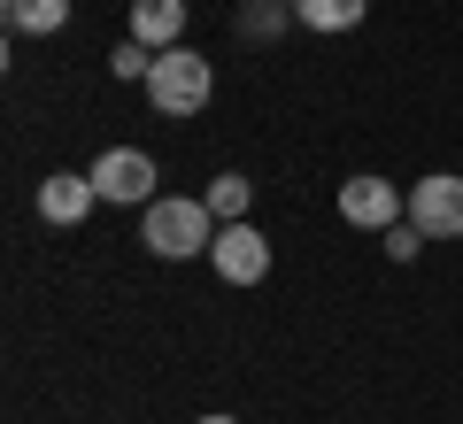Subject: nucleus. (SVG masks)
<instances>
[{"label":"nucleus","instance_id":"nucleus-3","mask_svg":"<svg viewBox=\"0 0 463 424\" xmlns=\"http://www.w3.org/2000/svg\"><path fill=\"white\" fill-rule=\"evenodd\" d=\"M209 262H216V278H224V286H263V278H270V240L248 224V216H240V224H216Z\"/></svg>","mask_w":463,"mask_h":424},{"label":"nucleus","instance_id":"nucleus-14","mask_svg":"<svg viewBox=\"0 0 463 424\" xmlns=\"http://www.w3.org/2000/svg\"><path fill=\"white\" fill-rule=\"evenodd\" d=\"M194 424H240V417H194Z\"/></svg>","mask_w":463,"mask_h":424},{"label":"nucleus","instance_id":"nucleus-5","mask_svg":"<svg viewBox=\"0 0 463 424\" xmlns=\"http://www.w3.org/2000/svg\"><path fill=\"white\" fill-rule=\"evenodd\" d=\"M410 224L425 231V240H463V178H448V170L417 178V193H410Z\"/></svg>","mask_w":463,"mask_h":424},{"label":"nucleus","instance_id":"nucleus-1","mask_svg":"<svg viewBox=\"0 0 463 424\" xmlns=\"http://www.w3.org/2000/svg\"><path fill=\"white\" fill-rule=\"evenodd\" d=\"M209 93H216L209 54H194V47H163V54H155V70H147V100H155L163 116H201V108H209Z\"/></svg>","mask_w":463,"mask_h":424},{"label":"nucleus","instance_id":"nucleus-13","mask_svg":"<svg viewBox=\"0 0 463 424\" xmlns=\"http://www.w3.org/2000/svg\"><path fill=\"white\" fill-rule=\"evenodd\" d=\"M417 240H425V231H417L410 216H402V224H386V255H394V262H410V255H417Z\"/></svg>","mask_w":463,"mask_h":424},{"label":"nucleus","instance_id":"nucleus-6","mask_svg":"<svg viewBox=\"0 0 463 424\" xmlns=\"http://www.w3.org/2000/svg\"><path fill=\"white\" fill-rule=\"evenodd\" d=\"M340 216H347L355 231H386V224L410 216V193L386 185V178H347V185H340Z\"/></svg>","mask_w":463,"mask_h":424},{"label":"nucleus","instance_id":"nucleus-2","mask_svg":"<svg viewBox=\"0 0 463 424\" xmlns=\"http://www.w3.org/2000/svg\"><path fill=\"white\" fill-rule=\"evenodd\" d=\"M139 240H147L163 262H185V255H209L216 216H209V201H147V216H139Z\"/></svg>","mask_w":463,"mask_h":424},{"label":"nucleus","instance_id":"nucleus-10","mask_svg":"<svg viewBox=\"0 0 463 424\" xmlns=\"http://www.w3.org/2000/svg\"><path fill=\"white\" fill-rule=\"evenodd\" d=\"M70 0H8V32H62Z\"/></svg>","mask_w":463,"mask_h":424},{"label":"nucleus","instance_id":"nucleus-4","mask_svg":"<svg viewBox=\"0 0 463 424\" xmlns=\"http://www.w3.org/2000/svg\"><path fill=\"white\" fill-rule=\"evenodd\" d=\"M93 185H100V201H116V209H147V201H155V155L109 147L93 163Z\"/></svg>","mask_w":463,"mask_h":424},{"label":"nucleus","instance_id":"nucleus-8","mask_svg":"<svg viewBox=\"0 0 463 424\" xmlns=\"http://www.w3.org/2000/svg\"><path fill=\"white\" fill-rule=\"evenodd\" d=\"M132 39L139 47H185V0H132Z\"/></svg>","mask_w":463,"mask_h":424},{"label":"nucleus","instance_id":"nucleus-9","mask_svg":"<svg viewBox=\"0 0 463 424\" xmlns=\"http://www.w3.org/2000/svg\"><path fill=\"white\" fill-rule=\"evenodd\" d=\"M294 16L309 32H355L364 24V0H294Z\"/></svg>","mask_w":463,"mask_h":424},{"label":"nucleus","instance_id":"nucleus-7","mask_svg":"<svg viewBox=\"0 0 463 424\" xmlns=\"http://www.w3.org/2000/svg\"><path fill=\"white\" fill-rule=\"evenodd\" d=\"M93 201H100L93 170H47V185H39V216H47V224H85Z\"/></svg>","mask_w":463,"mask_h":424},{"label":"nucleus","instance_id":"nucleus-12","mask_svg":"<svg viewBox=\"0 0 463 424\" xmlns=\"http://www.w3.org/2000/svg\"><path fill=\"white\" fill-rule=\"evenodd\" d=\"M109 70H116V78H139V85H147V70H155V47H139V39H124V47L109 54Z\"/></svg>","mask_w":463,"mask_h":424},{"label":"nucleus","instance_id":"nucleus-11","mask_svg":"<svg viewBox=\"0 0 463 424\" xmlns=\"http://www.w3.org/2000/svg\"><path fill=\"white\" fill-rule=\"evenodd\" d=\"M248 193H255V185L240 178V170H224V178H216L201 201H209V216H216V224H240V216H248Z\"/></svg>","mask_w":463,"mask_h":424}]
</instances>
